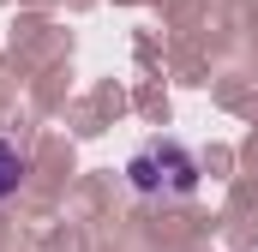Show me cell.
I'll return each mask as SVG.
<instances>
[{"instance_id":"6da1fadb","label":"cell","mask_w":258,"mask_h":252,"mask_svg":"<svg viewBox=\"0 0 258 252\" xmlns=\"http://www.w3.org/2000/svg\"><path fill=\"white\" fill-rule=\"evenodd\" d=\"M126 186L138 198H192L198 192V156L180 138H150L126 156Z\"/></svg>"},{"instance_id":"7a4b0ae2","label":"cell","mask_w":258,"mask_h":252,"mask_svg":"<svg viewBox=\"0 0 258 252\" xmlns=\"http://www.w3.org/2000/svg\"><path fill=\"white\" fill-rule=\"evenodd\" d=\"M18 186H24V156H18V144L0 138V198H12Z\"/></svg>"}]
</instances>
